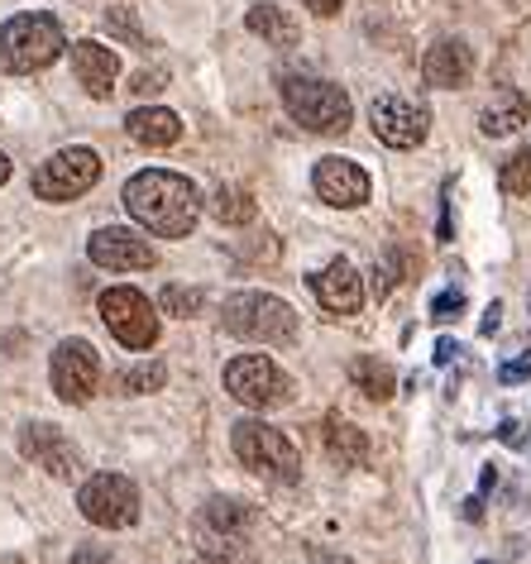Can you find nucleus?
Wrapping results in <instances>:
<instances>
[{
    "mask_svg": "<svg viewBox=\"0 0 531 564\" xmlns=\"http://www.w3.org/2000/svg\"><path fill=\"white\" fill-rule=\"evenodd\" d=\"M120 202L149 235H159V239H187L192 225L202 216V192L192 187L183 173H163V167L134 173L124 182Z\"/></svg>",
    "mask_w": 531,
    "mask_h": 564,
    "instance_id": "nucleus-1",
    "label": "nucleus"
},
{
    "mask_svg": "<svg viewBox=\"0 0 531 564\" xmlns=\"http://www.w3.org/2000/svg\"><path fill=\"white\" fill-rule=\"evenodd\" d=\"M63 48H67L63 24L44 15V10H30V15H15L0 24V73H39Z\"/></svg>",
    "mask_w": 531,
    "mask_h": 564,
    "instance_id": "nucleus-2",
    "label": "nucleus"
},
{
    "mask_svg": "<svg viewBox=\"0 0 531 564\" xmlns=\"http://www.w3.org/2000/svg\"><path fill=\"white\" fill-rule=\"evenodd\" d=\"M230 445H235V459H240L245 469H254L259 478H273V484H297L302 478L297 445H292L283 431H273L269 421H235Z\"/></svg>",
    "mask_w": 531,
    "mask_h": 564,
    "instance_id": "nucleus-3",
    "label": "nucleus"
},
{
    "mask_svg": "<svg viewBox=\"0 0 531 564\" xmlns=\"http://www.w3.org/2000/svg\"><path fill=\"white\" fill-rule=\"evenodd\" d=\"M220 326L240 335V340H263V345L297 340V312L283 297H269V292H235L220 306Z\"/></svg>",
    "mask_w": 531,
    "mask_h": 564,
    "instance_id": "nucleus-4",
    "label": "nucleus"
},
{
    "mask_svg": "<svg viewBox=\"0 0 531 564\" xmlns=\"http://www.w3.org/2000/svg\"><path fill=\"white\" fill-rule=\"evenodd\" d=\"M283 106H288L292 120L306 124V130H316V134H345L349 116H355L345 87L321 82V77H283Z\"/></svg>",
    "mask_w": 531,
    "mask_h": 564,
    "instance_id": "nucleus-5",
    "label": "nucleus"
},
{
    "mask_svg": "<svg viewBox=\"0 0 531 564\" xmlns=\"http://www.w3.org/2000/svg\"><path fill=\"white\" fill-rule=\"evenodd\" d=\"M226 392L254 412H273V406L292 402V378L269 355H240L226 364Z\"/></svg>",
    "mask_w": 531,
    "mask_h": 564,
    "instance_id": "nucleus-6",
    "label": "nucleus"
},
{
    "mask_svg": "<svg viewBox=\"0 0 531 564\" xmlns=\"http://www.w3.org/2000/svg\"><path fill=\"white\" fill-rule=\"evenodd\" d=\"M101 182V153L96 149H58L48 163L34 173V196L39 202H77Z\"/></svg>",
    "mask_w": 531,
    "mask_h": 564,
    "instance_id": "nucleus-7",
    "label": "nucleus"
},
{
    "mask_svg": "<svg viewBox=\"0 0 531 564\" xmlns=\"http://www.w3.org/2000/svg\"><path fill=\"white\" fill-rule=\"evenodd\" d=\"M77 507L91 527L124 531L139 521V488L124 474H91L87 484L77 488Z\"/></svg>",
    "mask_w": 531,
    "mask_h": 564,
    "instance_id": "nucleus-8",
    "label": "nucleus"
},
{
    "mask_svg": "<svg viewBox=\"0 0 531 564\" xmlns=\"http://www.w3.org/2000/svg\"><path fill=\"white\" fill-rule=\"evenodd\" d=\"M101 321L124 349H149L159 340V316H153L144 292H134V288H106L101 292Z\"/></svg>",
    "mask_w": 531,
    "mask_h": 564,
    "instance_id": "nucleus-9",
    "label": "nucleus"
},
{
    "mask_svg": "<svg viewBox=\"0 0 531 564\" xmlns=\"http://www.w3.org/2000/svg\"><path fill=\"white\" fill-rule=\"evenodd\" d=\"M53 392L67 402V406H82L91 402L96 383H101V355H96V345L87 340H63L58 349H53Z\"/></svg>",
    "mask_w": 531,
    "mask_h": 564,
    "instance_id": "nucleus-10",
    "label": "nucleus"
},
{
    "mask_svg": "<svg viewBox=\"0 0 531 564\" xmlns=\"http://www.w3.org/2000/svg\"><path fill=\"white\" fill-rule=\"evenodd\" d=\"M426 106L408 101V96H379V101L369 106V130L373 139H383L388 149H416L426 139Z\"/></svg>",
    "mask_w": 531,
    "mask_h": 564,
    "instance_id": "nucleus-11",
    "label": "nucleus"
},
{
    "mask_svg": "<svg viewBox=\"0 0 531 564\" xmlns=\"http://www.w3.org/2000/svg\"><path fill=\"white\" fill-rule=\"evenodd\" d=\"M87 253L96 268H110V273H139V268H153V245L144 235L124 230V225H106V230H96L87 239Z\"/></svg>",
    "mask_w": 531,
    "mask_h": 564,
    "instance_id": "nucleus-12",
    "label": "nucleus"
},
{
    "mask_svg": "<svg viewBox=\"0 0 531 564\" xmlns=\"http://www.w3.org/2000/svg\"><path fill=\"white\" fill-rule=\"evenodd\" d=\"M20 455L34 459L44 474L53 478H77L82 474V449L67 441L58 426H44V421H34V426H24L20 435Z\"/></svg>",
    "mask_w": 531,
    "mask_h": 564,
    "instance_id": "nucleus-13",
    "label": "nucleus"
},
{
    "mask_svg": "<svg viewBox=\"0 0 531 564\" xmlns=\"http://www.w3.org/2000/svg\"><path fill=\"white\" fill-rule=\"evenodd\" d=\"M312 182H316V196L326 206L355 210V206L369 202V173L359 163H349V159H321Z\"/></svg>",
    "mask_w": 531,
    "mask_h": 564,
    "instance_id": "nucleus-14",
    "label": "nucleus"
},
{
    "mask_svg": "<svg viewBox=\"0 0 531 564\" xmlns=\"http://www.w3.org/2000/svg\"><path fill=\"white\" fill-rule=\"evenodd\" d=\"M312 288H316V302L326 306V312H335V316H355L359 306H365V282H359V273L345 259L321 268V273L312 278Z\"/></svg>",
    "mask_w": 531,
    "mask_h": 564,
    "instance_id": "nucleus-15",
    "label": "nucleus"
},
{
    "mask_svg": "<svg viewBox=\"0 0 531 564\" xmlns=\"http://www.w3.org/2000/svg\"><path fill=\"white\" fill-rule=\"evenodd\" d=\"M73 73H77L82 87L96 96V101H106V96L116 91L120 58L106 44H96V39H82V44H73Z\"/></svg>",
    "mask_w": 531,
    "mask_h": 564,
    "instance_id": "nucleus-16",
    "label": "nucleus"
},
{
    "mask_svg": "<svg viewBox=\"0 0 531 564\" xmlns=\"http://www.w3.org/2000/svg\"><path fill=\"white\" fill-rule=\"evenodd\" d=\"M469 73H474V53L459 44V39H441L436 48H426V63H422L426 87H441V91L465 87Z\"/></svg>",
    "mask_w": 531,
    "mask_h": 564,
    "instance_id": "nucleus-17",
    "label": "nucleus"
},
{
    "mask_svg": "<svg viewBox=\"0 0 531 564\" xmlns=\"http://www.w3.org/2000/svg\"><path fill=\"white\" fill-rule=\"evenodd\" d=\"M124 130H130V139L134 144H144V149H167V144L183 139V120H177L173 110H163V106H139V110H130Z\"/></svg>",
    "mask_w": 531,
    "mask_h": 564,
    "instance_id": "nucleus-18",
    "label": "nucleus"
},
{
    "mask_svg": "<svg viewBox=\"0 0 531 564\" xmlns=\"http://www.w3.org/2000/svg\"><path fill=\"white\" fill-rule=\"evenodd\" d=\"M326 455L340 469H359V464H369V435L345 416H326Z\"/></svg>",
    "mask_w": 531,
    "mask_h": 564,
    "instance_id": "nucleus-19",
    "label": "nucleus"
},
{
    "mask_svg": "<svg viewBox=\"0 0 531 564\" xmlns=\"http://www.w3.org/2000/svg\"><path fill=\"white\" fill-rule=\"evenodd\" d=\"M527 116H531V106H527V96H522V91H498L494 101L484 106L479 130H484V134H494V139H502V134H517V130H522Z\"/></svg>",
    "mask_w": 531,
    "mask_h": 564,
    "instance_id": "nucleus-20",
    "label": "nucleus"
},
{
    "mask_svg": "<svg viewBox=\"0 0 531 564\" xmlns=\"http://www.w3.org/2000/svg\"><path fill=\"white\" fill-rule=\"evenodd\" d=\"M349 383L365 392V398H373V402H388L393 398V388H398V373H393V364H383L373 355H359V359H349Z\"/></svg>",
    "mask_w": 531,
    "mask_h": 564,
    "instance_id": "nucleus-21",
    "label": "nucleus"
},
{
    "mask_svg": "<svg viewBox=\"0 0 531 564\" xmlns=\"http://www.w3.org/2000/svg\"><path fill=\"white\" fill-rule=\"evenodd\" d=\"M245 24H249V34H259L263 44H273V48L297 44V20H292L288 10H278V6H254L245 15Z\"/></svg>",
    "mask_w": 531,
    "mask_h": 564,
    "instance_id": "nucleus-22",
    "label": "nucleus"
},
{
    "mask_svg": "<svg viewBox=\"0 0 531 564\" xmlns=\"http://www.w3.org/2000/svg\"><path fill=\"white\" fill-rule=\"evenodd\" d=\"M249 521H254V512H249L245 502H235V498H212V502H206V527L220 531L226 541H235Z\"/></svg>",
    "mask_w": 531,
    "mask_h": 564,
    "instance_id": "nucleus-23",
    "label": "nucleus"
},
{
    "mask_svg": "<svg viewBox=\"0 0 531 564\" xmlns=\"http://www.w3.org/2000/svg\"><path fill=\"white\" fill-rule=\"evenodd\" d=\"M212 216L220 225H249V220L259 216V206H254V196H249L245 187H220L212 196Z\"/></svg>",
    "mask_w": 531,
    "mask_h": 564,
    "instance_id": "nucleus-24",
    "label": "nucleus"
},
{
    "mask_svg": "<svg viewBox=\"0 0 531 564\" xmlns=\"http://www.w3.org/2000/svg\"><path fill=\"white\" fill-rule=\"evenodd\" d=\"M167 383V364L149 359V364H134V369H124L116 378V388L124 392V398H144V392H159Z\"/></svg>",
    "mask_w": 531,
    "mask_h": 564,
    "instance_id": "nucleus-25",
    "label": "nucleus"
},
{
    "mask_svg": "<svg viewBox=\"0 0 531 564\" xmlns=\"http://www.w3.org/2000/svg\"><path fill=\"white\" fill-rule=\"evenodd\" d=\"M498 187L508 196H531V149H517L498 173Z\"/></svg>",
    "mask_w": 531,
    "mask_h": 564,
    "instance_id": "nucleus-26",
    "label": "nucleus"
},
{
    "mask_svg": "<svg viewBox=\"0 0 531 564\" xmlns=\"http://www.w3.org/2000/svg\"><path fill=\"white\" fill-rule=\"evenodd\" d=\"M159 302H163L167 316H183L187 321V316H197L202 306H206V292L202 288H177V282H173V288H163Z\"/></svg>",
    "mask_w": 531,
    "mask_h": 564,
    "instance_id": "nucleus-27",
    "label": "nucleus"
},
{
    "mask_svg": "<svg viewBox=\"0 0 531 564\" xmlns=\"http://www.w3.org/2000/svg\"><path fill=\"white\" fill-rule=\"evenodd\" d=\"M106 30L116 34V39H130L134 48H144V44H149L144 30H139V20L130 15V10H110V15H106Z\"/></svg>",
    "mask_w": 531,
    "mask_h": 564,
    "instance_id": "nucleus-28",
    "label": "nucleus"
},
{
    "mask_svg": "<svg viewBox=\"0 0 531 564\" xmlns=\"http://www.w3.org/2000/svg\"><path fill=\"white\" fill-rule=\"evenodd\" d=\"M459 312H465V292H441V297L431 302V316H436V321H451Z\"/></svg>",
    "mask_w": 531,
    "mask_h": 564,
    "instance_id": "nucleus-29",
    "label": "nucleus"
},
{
    "mask_svg": "<svg viewBox=\"0 0 531 564\" xmlns=\"http://www.w3.org/2000/svg\"><path fill=\"white\" fill-rule=\"evenodd\" d=\"M522 378H531V355H522V359H512V364H502L498 369V383H522Z\"/></svg>",
    "mask_w": 531,
    "mask_h": 564,
    "instance_id": "nucleus-30",
    "label": "nucleus"
},
{
    "mask_svg": "<svg viewBox=\"0 0 531 564\" xmlns=\"http://www.w3.org/2000/svg\"><path fill=\"white\" fill-rule=\"evenodd\" d=\"M130 91H139V96H153V91H163V73H139Z\"/></svg>",
    "mask_w": 531,
    "mask_h": 564,
    "instance_id": "nucleus-31",
    "label": "nucleus"
},
{
    "mask_svg": "<svg viewBox=\"0 0 531 564\" xmlns=\"http://www.w3.org/2000/svg\"><path fill=\"white\" fill-rule=\"evenodd\" d=\"M67 564H116V560H110V555H106V550H96V545H87V550H77V555H73V560H67Z\"/></svg>",
    "mask_w": 531,
    "mask_h": 564,
    "instance_id": "nucleus-32",
    "label": "nucleus"
},
{
    "mask_svg": "<svg viewBox=\"0 0 531 564\" xmlns=\"http://www.w3.org/2000/svg\"><path fill=\"white\" fill-rule=\"evenodd\" d=\"M306 10L321 20H330V15H340V0H306Z\"/></svg>",
    "mask_w": 531,
    "mask_h": 564,
    "instance_id": "nucleus-33",
    "label": "nucleus"
},
{
    "mask_svg": "<svg viewBox=\"0 0 531 564\" xmlns=\"http://www.w3.org/2000/svg\"><path fill=\"white\" fill-rule=\"evenodd\" d=\"M498 435H502V445H522V426H517V421H502Z\"/></svg>",
    "mask_w": 531,
    "mask_h": 564,
    "instance_id": "nucleus-34",
    "label": "nucleus"
},
{
    "mask_svg": "<svg viewBox=\"0 0 531 564\" xmlns=\"http://www.w3.org/2000/svg\"><path fill=\"white\" fill-rule=\"evenodd\" d=\"M455 355H459V345H455V340H441V345H436V364H451Z\"/></svg>",
    "mask_w": 531,
    "mask_h": 564,
    "instance_id": "nucleus-35",
    "label": "nucleus"
},
{
    "mask_svg": "<svg viewBox=\"0 0 531 564\" xmlns=\"http://www.w3.org/2000/svg\"><path fill=\"white\" fill-rule=\"evenodd\" d=\"M465 517L479 521V517H484V498H469V502H465Z\"/></svg>",
    "mask_w": 531,
    "mask_h": 564,
    "instance_id": "nucleus-36",
    "label": "nucleus"
},
{
    "mask_svg": "<svg viewBox=\"0 0 531 564\" xmlns=\"http://www.w3.org/2000/svg\"><path fill=\"white\" fill-rule=\"evenodd\" d=\"M498 316H502L498 306H488V316H484V335H494V330H498Z\"/></svg>",
    "mask_w": 531,
    "mask_h": 564,
    "instance_id": "nucleus-37",
    "label": "nucleus"
},
{
    "mask_svg": "<svg viewBox=\"0 0 531 564\" xmlns=\"http://www.w3.org/2000/svg\"><path fill=\"white\" fill-rule=\"evenodd\" d=\"M6 182H10V159L0 153V187H6Z\"/></svg>",
    "mask_w": 531,
    "mask_h": 564,
    "instance_id": "nucleus-38",
    "label": "nucleus"
}]
</instances>
